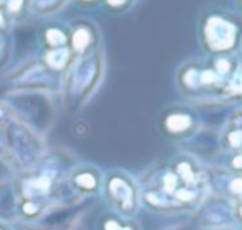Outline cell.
<instances>
[{
  "instance_id": "1",
  "label": "cell",
  "mask_w": 242,
  "mask_h": 230,
  "mask_svg": "<svg viewBox=\"0 0 242 230\" xmlns=\"http://www.w3.org/2000/svg\"><path fill=\"white\" fill-rule=\"evenodd\" d=\"M234 189H235V192H239V189H242V180H237L234 184Z\"/></svg>"
},
{
  "instance_id": "2",
  "label": "cell",
  "mask_w": 242,
  "mask_h": 230,
  "mask_svg": "<svg viewBox=\"0 0 242 230\" xmlns=\"http://www.w3.org/2000/svg\"><path fill=\"white\" fill-rule=\"evenodd\" d=\"M0 23H2V17H0Z\"/></svg>"
}]
</instances>
